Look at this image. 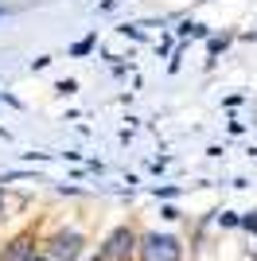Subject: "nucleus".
<instances>
[{
	"label": "nucleus",
	"mask_w": 257,
	"mask_h": 261,
	"mask_svg": "<svg viewBox=\"0 0 257 261\" xmlns=\"http://www.w3.org/2000/svg\"><path fill=\"white\" fill-rule=\"evenodd\" d=\"M59 90H63V94H74L78 82H74V78H66V82H59Z\"/></svg>",
	"instance_id": "6"
},
{
	"label": "nucleus",
	"mask_w": 257,
	"mask_h": 261,
	"mask_svg": "<svg viewBox=\"0 0 257 261\" xmlns=\"http://www.w3.org/2000/svg\"><path fill=\"white\" fill-rule=\"evenodd\" d=\"M8 218V199H4V187H0V222Z\"/></svg>",
	"instance_id": "7"
},
{
	"label": "nucleus",
	"mask_w": 257,
	"mask_h": 261,
	"mask_svg": "<svg viewBox=\"0 0 257 261\" xmlns=\"http://www.w3.org/2000/svg\"><path fill=\"white\" fill-rule=\"evenodd\" d=\"M35 250H39V234L32 226L20 230V234H12L4 246H0V261H32Z\"/></svg>",
	"instance_id": "4"
},
{
	"label": "nucleus",
	"mask_w": 257,
	"mask_h": 261,
	"mask_svg": "<svg viewBox=\"0 0 257 261\" xmlns=\"http://www.w3.org/2000/svg\"><path fill=\"white\" fill-rule=\"evenodd\" d=\"M246 226H249V230H257V211H253V215L246 218Z\"/></svg>",
	"instance_id": "8"
},
{
	"label": "nucleus",
	"mask_w": 257,
	"mask_h": 261,
	"mask_svg": "<svg viewBox=\"0 0 257 261\" xmlns=\"http://www.w3.org/2000/svg\"><path fill=\"white\" fill-rule=\"evenodd\" d=\"M137 242H140V234L133 226H113L106 238H101L94 257L97 261H133L137 257Z\"/></svg>",
	"instance_id": "3"
},
{
	"label": "nucleus",
	"mask_w": 257,
	"mask_h": 261,
	"mask_svg": "<svg viewBox=\"0 0 257 261\" xmlns=\"http://www.w3.org/2000/svg\"><path fill=\"white\" fill-rule=\"evenodd\" d=\"M94 39H97V35H86L82 43H74V55H86V51H90V47H94Z\"/></svg>",
	"instance_id": "5"
},
{
	"label": "nucleus",
	"mask_w": 257,
	"mask_h": 261,
	"mask_svg": "<svg viewBox=\"0 0 257 261\" xmlns=\"http://www.w3.org/2000/svg\"><path fill=\"white\" fill-rule=\"evenodd\" d=\"M39 250L47 253L51 261H82L86 257V234L82 230H55V234H47V238H39Z\"/></svg>",
	"instance_id": "1"
},
{
	"label": "nucleus",
	"mask_w": 257,
	"mask_h": 261,
	"mask_svg": "<svg viewBox=\"0 0 257 261\" xmlns=\"http://www.w3.org/2000/svg\"><path fill=\"white\" fill-rule=\"evenodd\" d=\"M82 261H97V257H82Z\"/></svg>",
	"instance_id": "9"
},
{
	"label": "nucleus",
	"mask_w": 257,
	"mask_h": 261,
	"mask_svg": "<svg viewBox=\"0 0 257 261\" xmlns=\"http://www.w3.org/2000/svg\"><path fill=\"white\" fill-rule=\"evenodd\" d=\"M140 261H183V242L175 234H160V230H144L137 242Z\"/></svg>",
	"instance_id": "2"
},
{
	"label": "nucleus",
	"mask_w": 257,
	"mask_h": 261,
	"mask_svg": "<svg viewBox=\"0 0 257 261\" xmlns=\"http://www.w3.org/2000/svg\"><path fill=\"white\" fill-rule=\"evenodd\" d=\"M0 16H4V8H0Z\"/></svg>",
	"instance_id": "10"
}]
</instances>
